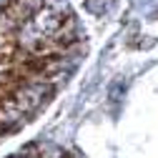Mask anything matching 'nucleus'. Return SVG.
I'll return each instance as SVG.
<instances>
[{"label":"nucleus","mask_w":158,"mask_h":158,"mask_svg":"<svg viewBox=\"0 0 158 158\" xmlns=\"http://www.w3.org/2000/svg\"><path fill=\"white\" fill-rule=\"evenodd\" d=\"M85 55L68 0H0V138L25 126Z\"/></svg>","instance_id":"nucleus-1"}]
</instances>
